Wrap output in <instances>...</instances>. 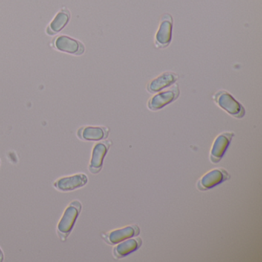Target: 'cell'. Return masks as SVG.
Returning <instances> with one entry per match:
<instances>
[{
    "instance_id": "obj_1",
    "label": "cell",
    "mask_w": 262,
    "mask_h": 262,
    "mask_svg": "<svg viewBox=\"0 0 262 262\" xmlns=\"http://www.w3.org/2000/svg\"><path fill=\"white\" fill-rule=\"evenodd\" d=\"M82 210V205L79 201H73L66 208L57 226V233L61 240L66 241L73 231L76 219Z\"/></svg>"
},
{
    "instance_id": "obj_2",
    "label": "cell",
    "mask_w": 262,
    "mask_h": 262,
    "mask_svg": "<svg viewBox=\"0 0 262 262\" xmlns=\"http://www.w3.org/2000/svg\"><path fill=\"white\" fill-rule=\"evenodd\" d=\"M217 105L224 110L235 118H242L245 115V110L229 93L227 92H219L214 96Z\"/></svg>"
},
{
    "instance_id": "obj_3",
    "label": "cell",
    "mask_w": 262,
    "mask_h": 262,
    "mask_svg": "<svg viewBox=\"0 0 262 262\" xmlns=\"http://www.w3.org/2000/svg\"><path fill=\"white\" fill-rule=\"evenodd\" d=\"M87 182H88L87 176L82 173H79L74 176L60 178L53 183V186L58 191L67 192V191H74L85 186Z\"/></svg>"
},
{
    "instance_id": "obj_4",
    "label": "cell",
    "mask_w": 262,
    "mask_h": 262,
    "mask_svg": "<svg viewBox=\"0 0 262 262\" xmlns=\"http://www.w3.org/2000/svg\"><path fill=\"white\" fill-rule=\"evenodd\" d=\"M179 95V90L178 85H174L171 90L162 92L153 96L148 102V107L149 110L156 111L161 110L168 104L177 99Z\"/></svg>"
},
{
    "instance_id": "obj_5",
    "label": "cell",
    "mask_w": 262,
    "mask_h": 262,
    "mask_svg": "<svg viewBox=\"0 0 262 262\" xmlns=\"http://www.w3.org/2000/svg\"><path fill=\"white\" fill-rule=\"evenodd\" d=\"M172 18L170 15L165 14L161 19L160 27L156 36V44L158 47H168L171 40Z\"/></svg>"
},
{
    "instance_id": "obj_6",
    "label": "cell",
    "mask_w": 262,
    "mask_h": 262,
    "mask_svg": "<svg viewBox=\"0 0 262 262\" xmlns=\"http://www.w3.org/2000/svg\"><path fill=\"white\" fill-rule=\"evenodd\" d=\"M228 178V172L224 169L211 170L200 179L198 187L201 190L209 189L227 180Z\"/></svg>"
},
{
    "instance_id": "obj_7",
    "label": "cell",
    "mask_w": 262,
    "mask_h": 262,
    "mask_svg": "<svg viewBox=\"0 0 262 262\" xmlns=\"http://www.w3.org/2000/svg\"><path fill=\"white\" fill-rule=\"evenodd\" d=\"M233 136V133H225L216 138L211 151V162L217 163L221 160L229 145Z\"/></svg>"
},
{
    "instance_id": "obj_8",
    "label": "cell",
    "mask_w": 262,
    "mask_h": 262,
    "mask_svg": "<svg viewBox=\"0 0 262 262\" xmlns=\"http://www.w3.org/2000/svg\"><path fill=\"white\" fill-rule=\"evenodd\" d=\"M108 145L106 142L96 144L93 150L91 162L89 169L93 174H97L102 169L104 157L108 151Z\"/></svg>"
},
{
    "instance_id": "obj_9",
    "label": "cell",
    "mask_w": 262,
    "mask_h": 262,
    "mask_svg": "<svg viewBox=\"0 0 262 262\" xmlns=\"http://www.w3.org/2000/svg\"><path fill=\"white\" fill-rule=\"evenodd\" d=\"M55 45L60 51L72 54H82L84 52V47L82 44L68 36H59L56 39Z\"/></svg>"
},
{
    "instance_id": "obj_10",
    "label": "cell",
    "mask_w": 262,
    "mask_h": 262,
    "mask_svg": "<svg viewBox=\"0 0 262 262\" xmlns=\"http://www.w3.org/2000/svg\"><path fill=\"white\" fill-rule=\"evenodd\" d=\"M178 79V76L173 73H165L156 79H153L147 87L149 93H157L162 89L168 87V85L174 83Z\"/></svg>"
},
{
    "instance_id": "obj_11",
    "label": "cell",
    "mask_w": 262,
    "mask_h": 262,
    "mask_svg": "<svg viewBox=\"0 0 262 262\" xmlns=\"http://www.w3.org/2000/svg\"><path fill=\"white\" fill-rule=\"evenodd\" d=\"M139 233V228L135 226H127L122 229L116 230V231H111L107 236L106 241L108 243L115 244L122 242L125 239L130 238L133 236L137 235Z\"/></svg>"
},
{
    "instance_id": "obj_12",
    "label": "cell",
    "mask_w": 262,
    "mask_h": 262,
    "mask_svg": "<svg viewBox=\"0 0 262 262\" xmlns=\"http://www.w3.org/2000/svg\"><path fill=\"white\" fill-rule=\"evenodd\" d=\"M141 244V239L128 238V240L121 242L114 248V255L117 258L125 257L136 251L140 247Z\"/></svg>"
},
{
    "instance_id": "obj_13",
    "label": "cell",
    "mask_w": 262,
    "mask_h": 262,
    "mask_svg": "<svg viewBox=\"0 0 262 262\" xmlns=\"http://www.w3.org/2000/svg\"><path fill=\"white\" fill-rule=\"evenodd\" d=\"M78 136L85 141H99L105 139L107 132L101 127H85L79 130Z\"/></svg>"
},
{
    "instance_id": "obj_14",
    "label": "cell",
    "mask_w": 262,
    "mask_h": 262,
    "mask_svg": "<svg viewBox=\"0 0 262 262\" xmlns=\"http://www.w3.org/2000/svg\"><path fill=\"white\" fill-rule=\"evenodd\" d=\"M70 19V14L66 10H62L59 12L56 17L53 19V22L50 24L49 30H51L52 33H56L61 31L67 25Z\"/></svg>"
},
{
    "instance_id": "obj_15",
    "label": "cell",
    "mask_w": 262,
    "mask_h": 262,
    "mask_svg": "<svg viewBox=\"0 0 262 262\" xmlns=\"http://www.w3.org/2000/svg\"><path fill=\"white\" fill-rule=\"evenodd\" d=\"M4 260V253H3L2 250L0 249V261Z\"/></svg>"
},
{
    "instance_id": "obj_16",
    "label": "cell",
    "mask_w": 262,
    "mask_h": 262,
    "mask_svg": "<svg viewBox=\"0 0 262 262\" xmlns=\"http://www.w3.org/2000/svg\"><path fill=\"white\" fill-rule=\"evenodd\" d=\"M0 164H1V162H0Z\"/></svg>"
}]
</instances>
